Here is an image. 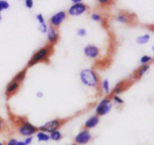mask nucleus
<instances>
[{"label": "nucleus", "instance_id": "obj_1", "mask_svg": "<svg viewBox=\"0 0 154 145\" xmlns=\"http://www.w3.org/2000/svg\"><path fill=\"white\" fill-rule=\"evenodd\" d=\"M80 78L81 82L87 87H96L99 82L97 74L90 69H83L80 73Z\"/></svg>", "mask_w": 154, "mask_h": 145}, {"label": "nucleus", "instance_id": "obj_2", "mask_svg": "<svg viewBox=\"0 0 154 145\" xmlns=\"http://www.w3.org/2000/svg\"><path fill=\"white\" fill-rule=\"evenodd\" d=\"M49 54L50 49L48 47H45V48H41V49L38 50V51L32 56V57L30 59L29 62V66H32V65L36 64V63H39V62L44 61L45 60H46L47 57L49 56Z\"/></svg>", "mask_w": 154, "mask_h": 145}, {"label": "nucleus", "instance_id": "obj_3", "mask_svg": "<svg viewBox=\"0 0 154 145\" xmlns=\"http://www.w3.org/2000/svg\"><path fill=\"white\" fill-rule=\"evenodd\" d=\"M113 104L111 102V99H104L98 104L97 107L96 108V114L99 116H104L108 114L111 111L112 108Z\"/></svg>", "mask_w": 154, "mask_h": 145}, {"label": "nucleus", "instance_id": "obj_4", "mask_svg": "<svg viewBox=\"0 0 154 145\" xmlns=\"http://www.w3.org/2000/svg\"><path fill=\"white\" fill-rule=\"evenodd\" d=\"M19 132L23 136H32L34 133L37 132V128L29 122H23V124L19 127Z\"/></svg>", "mask_w": 154, "mask_h": 145}, {"label": "nucleus", "instance_id": "obj_5", "mask_svg": "<svg viewBox=\"0 0 154 145\" xmlns=\"http://www.w3.org/2000/svg\"><path fill=\"white\" fill-rule=\"evenodd\" d=\"M91 139L92 135L87 129H84V130L81 131L75 138V144L81 145L87 144L88 142H90Z\"/></svg>", "mask_w": 154, "mask_h": 145}, {"label": "nucleus", "instance_id": "obj_6", "mask_svg": "<svg viewBox=\"0 0 154 145\" xmlns=\"http://www.w3.org/2000/svg\"><path fill=\"white\" fill-rule=\"evenodd\" d=\"M60 126V121L59 120H53L51 121L47 122L42 126H39V129L42 132H54V131L57 130Z\"/></svg>", "mask_w": 154, "mask_h": 145}, {"label": "nucleus", "instance_id": "obj_7", "mask_svg": "<svg viewBox=\"0 0 154 145\" xmlns=\"http://www.w3.org/2000/svg\"><path fill=\"white\" fill-rule=\"evenodd\" d=\"M87 9V6L84 3H77L71 6L70 8L69 9V14L71 16H80L86 12Z\"/></svg>", "mask_w": 154, "mask_h": 145}, {"label": "nucleus", "instance_id": "obj_8", "mask_svg": "<svg viewBox=\"0 0 154 145\" xmlns=\"http://www.w3.org/2000/svg\"><path fill=\"white\" fill-rule=\"evenodd\" d=\"M66 18V13L65 11H59L56 13L55 14L53 15L51 18V23L52 24V26L55 27L59 26L64 21Z\"/></svg>", "mask_w": 154, "mask_h": 145}, {"label": "nucleus", "instance_id": "obj_9", "mask_svg": "<svg viewBox=\"0 0 154 145\" xmlns=\"http://www.w3.org/2000/svg\"><path fill=\"white\" fill-rule=\"evenodd\" d=\"M84 55L89 58H96L99 55V49L93 45H88L84 49Z\"/></svg>", "mask_w": 154, "mask_h": 145}, {"label": "nucleus", "instance_id": "obj_10", "mask_svg": "<svg viewBox=\"0 0 154 145\" xmlns=\"http://www.w3.org/2000/svg\"><path fill=\"white\" fill-rule=\"evenodd\" d=\"M47 35H48V39L51 43L54 44L56 43L58 40V33H57V30L54 26H51L48 28V31H47Z\"/></svg>", "mask_w": 154, "mask_h": 145}, {"label": "nucleus", "instance_id": "obj_11", "mask_svg": "<svg viewBox=\"0 0 154 145\" xmlns=\"http://www.w3.org/2000/svg\"><path fill=\"white\" fill-rule=\"evenodd\" d=\"M99 123V118L98 116H92L91 117L88 119L87 121L85 122V126L87 129H93V128L96 127Z\"/></svg>", "mask_w": 154, "mask_h": 145}, {"label": "nucleus", "instance_id": "obj_12", "mask_svg": "<svg viewBox=\"0 0 154 145\" xmlns=\"http://www.w3.org/2000/svg\"><path fill=\"white\" fill-rule=\"evenodd\" d=\"M20 87V83L17 82L15 81H12L10 84L8 85L7 88H6V95L8 96H11V94H13L17 90V89Z\"/></svg>", "mask_w": 154, "mask_h": 145}, {"label": "nucleus", "instance_id": "obj_13", "mask_svg": "<svg viewBox=\"0 0 154 145\" xmlns=\"http://www.w3.org/2000/svg\"><path fill=\"white\" fill-rule=\"evenodd\" d=\"M150 35L149 34H144L143 35L138 36L136 39V42L138 45H144L150 41Z\"/></svg>", "mask_w": 154, "mask_h": 145}, {"label": "nucleus", "instance_id": "obj_14", "mask_svg": "<svg viewBox=\"0 0 154 145\" xmlns=\"http://www.w3.org/2000/svg\"><path fill=\"white\" fill-rule=\"evenodd\" d=\"M149 68H150V66H149V65H142V66L137 70L136 76L138 77V78H141V77L144 75V74L148 70Z\"/></svg>", "mask_w": 154, "mask_h": 145}, {"label": "nucleus", "instance_id": "obj_15", "mask_svg": "<svg viewBox=\"0 0 154 145\" xmlns=\"http://www.w3.org/2000/svg\"><path fill=\"white\" fill-rule=\"evenodd\" d=\"M37 138L38 141H48L50 140V135L46 132L40 131L37 133Z\"/></svg>", "mask_w": 154, "mask_h": 145}, {"label": "nucleus", "instance_id": "obj_16", "mask_svg": "<svg viewBox=\"0 0 154 145\" xmlns=\"http://www.w3.org/2000/svg\"><path fill=\"white\" fill-rule=\"evenodd\" d=\"M62 138H63V136H62V134L59 130H56V131H54V132H51V135H50V139L53 140V141H60V140L62 139Z\"/></svg>", "mask_w": 154, "mask_h": 145}, {"label": "nucleus", "instance_id": "obj_17", "mask_svg": "<svg viewBox=\"0 0 154 145\" xmlns=\"http://www.w3.org/2000/svg\"><path fill=\"white\" fill-rule=\"evenodd\" d=\"M26 73V69H23V70L21 71V72H20L19 73H18L17 75L15 76V78H14L13 81H17V82H18V83L21 82V81H23V79L25 78Z\"/></svg>", "mask_w": 154, "mask_h": 145}, {"label": "nucleus", "instance_id": "obj_18", "mask_svg": "<svg viewBox=\"0 0 154 145\" xmlns=\"http://www.w3.org/2000/svg\"><path fill=\"white\" fill-rule=\"evenodd\" d=\"M117 22H120V23H127L129 21V18L126 14H120L117 17Z\"/></svg>", "mask_w": 154, "mask_h": 145}, {"label": "nucleus", "instance_id": "obj_19", "mask_svg": "<svg viewBox=\"0 0 154 145\" xmlns=\"http://www.w3.org/2000/svg\"><path fill=\"white\" fill-rule=\"evenodd\" d=\"M102 89H103L104 92H105L106 94H108V93H110V84H109V81H108V80L107 79H105L103 81V82H102Z\"/></svg>", "mask_w": 154, "mask_h": 145}, {"label": "nucleus", "instance_id": "obj_20", "mask_svg": "<svg viewBox=\"0 0 154 145\" xmlns=\"http://www.w3.org/2000/svg\"><path fill=\"white\" fill-rule=\"evenodd\" d=\"M152 60H153V58H152L151 57L147 55H144L141 57V60H140V62H141V64L147 65V63H150V62L152 61Z\"/></svg>", "mask_w": 154, "mask_h": 145}, {"label": "nucleus", "instance_id": "obj_21", "mask_svg": "<svg viewBox=\"0 0 154 145\" xmlns=\"http://www.w3.org/2000/svg\"><path fill=\"white\" fill-rule=\"evenodd\" d=\"M10 6L9 3L7 1H4V0H0V13L2 11L6 10Z\"/></svg>", "mask_w": 154, "mask_h": 145}, {"label": "nucleus", "instance_id": "obj_22", "mask_svg": "<svg viewBox=\"0 0 154 145\" xmlns=\"http://www.w3.org/2000/svg\"><path fill=\"white\" fill-rule=\"evenodd\" d=\"M91 19L93 20L96 21V22H99V21L102 20V17H101L99 14L93 13L91 15Z\"/></svg>", "mask_w": 154, "mask_h": 145}, {"label": "nucleus", "instance_id": "obj_23", "mask_svg": "<svg viewBox=\"0 0 154 145\" xmlns=\"http://www.w3.org/2000/svg\"><path fill=\"white\" fill-rule=\"evenodd\" d=\"M123 87H122V86H120V84H117V85L116 86L115 88H114V93H115V94H117V95L120 94V93H121L122 92H123Z\"/></svg>", "mask_w": 154, "mask_h": 145}, {"label": "nucleus", "instance_id": "obj_24", "mask_svg": "<svg viewBox=\"0 0 154 145\" xmlns=\"http://www.w3.org/2000/svg\"><path fill=\"white\" fill-rule=\"evenodd\" d=\"M48 26H47V24L45 23H43V24H40V26H39L38 27V29L39 31L42 32V33H47V31H48Z\"/></svg>", "mask_w": 154, "mask_h": 145}, {"label": "nucleus", "instance_id": "obj_25", "mask_svg": "<svg viewBox=\"0 0 154 145\" xmlns=\"http://www.w3.org/2000/svg\"><path fill=\"white\" fill-rule=\"evenodd\" d=\"M77 34H78V35L81 36V37H84V36L87 35V31H86L85 29L81 28L78 30V32H77Z\"/></svg>", "mask_w": 154, "mask_h": 145}, {"label": "nucleus", "instance_id": "obj_26", "mask_svg": "<svg viewBox=\"0 0 154 145\" xmlns=\"http://www.w3.org/2000/svg\"><path fill=\"white\" fill-rule=\"evenodd\" d=\"M36 19L38 20V23L40 24L45 23V18H44L43 15H42V14H38L36 16Z\"/></svg>", "mask_w": 154, "mask_h": 145}, {"label": "nucleus", "instance_id": "obj_27", "mask_svg": "<svg viewBox=\"0 0 154 145\" xmlns=\"http://www.w3.org/2000/svg\"><path fill=\"white\" fill-rule=\"evenodd\" d=\"M33 1L32 0H26L25 1V5L26 7L28 8H32L33 6Z\"/></svg>", "mask_w": 154, "mask_h": 145}, {"label": "nucleus", "instance_id": "obj_28", "mask_svg": "<svg viewBox=\"0 0 154 145\" xmlns=\"http://www.w3.org/2000/svg\"><path fill=\"white\" fill-rule=\"evenodd\" d=\"M114 100L116 102H117V103H118V104H120V105H122V104L123 103V99H121V98L120 97V96H114Z\"/></svg>", "mask_w": 154, "mask_h": 145}, {"label": "nucleus", "instance_id": "obj_29", "mask_svg": "<svg viewBox=\"0 0 154 145\" xmlns=\"http://www.w3.org/2000/svg\"><path fill=\"white\" fill-rule=\"evenodd\" d=\"M32 136H29V137H27L25 139V141H24V142H25L26 145H29L30 144L32 143Z\"/></svg>", "mask_w": 154, "mask_h": 145}, {"label": "nucleus", "instance_id": "obj_30", "mask_svg": "<svg viewBox=\"0 0 154 145\" xmlns=\"http://www.w3.org/2000/svg\"><path fill=\"white\" fill-rule=\"evenodd\" d=\"M17 142V141L16 139H14V138H11V139H10L8 141L7 144L6 145H16Z\"/></svg>", "mask_w": 154, "mask_h": 145}, {"label": "nucleus", "instance_id": "obj_31", "mask_svg": "<svg viewBox=\"0 0 154 145\" xmlns=\"http://www.w3.org/2000/svg\"><path fill=\"white\" fill-rule=\"evenodd\" d=\"M36 96H37V97L38 98H42L44 96V94H43V93H42V92H41V91H39V92H37V93H36Z\"/></svg>", "mask_w": 154, "mask_h": 145}, {"label": "nucleus", "instance_id": "obj_32", "mask_svg": "<svg viewBox=\"0 0 154 145\" xmlns=\"http://www.w3.org/2000/svg\"><path fill=\"white\" fill-rule=\"evenodd\" d=\"M16 145H26V144H25V142H24V141H17V142Z\"/></svg>", "mask_w": 154, "mask_h": 145}, {"label": "nucleus", "instance_id": "obj_33", "mask_svg": "<svg viewBox=\"0 0 154 145\" xmlns=\"http://www.w3.org/2000/svg\"><path fill=\"white\" fill-rule=\"evenodd\" d=\"M72 2L74 3V4H77V3H80L81 2V0H72Z\"/></svg>", "mask_w": 154, "mask_h": 145}, {"label": "nucleus", "instance_id": "obj_34", "mask_svg": "<svg viewBox=\"0 0 154 145\" xmlns=\"http://www.w3.org/2000/svg\"><path fill=\"white\" fill-rule=\"evenodd\" d=\"M99 2L100 3H105V4H106V3H108V0H99Z\"/></svg>", "mask_w": 154, "mask_h": 145}, {"label": "nucleus", "instance_id": "obj_35", "mask_svg": "<svg viewBox=\"0 0 154 145\" xmlns=\"http://www.w3.org/2000/svg\"><path fill=\"white\" fill-rule=\"evenodd\" d=\"M1 128H2V121L0 120V129H1Z\"/></svg>", "mask_w": 154, "mask_h": 145}, {"label": "nucleus", "instance_id": "obj_36", "mask_svg": "<svg viewBox=\"0 0 154 145\" xmlns=\"http://www.w3.org/2000/svg\"><path fill=\"white\" fill-rule=\"evenodd\" d=\"M2 20V15H1V13H0V21Z\"/></svg>", "mask_w": 154, "mask_h": 145}, {"label": "nucleus", "instance_id": "obj_37", "mask_svg": "<svg viewBox=\"0 0 154 145\" xmlns=\"http://www.w3.org/2000/svg\"><path fill=\"white\" fill-rule=\"evenodd\" d=\"M70 145H77V144H75V143H73V144H70Z\"/></svg>", "mask_w": 154, "mask_h": 145}, {"label": "nucleus", "instance_id": "obj_38", "mask_svg": "<svg viewBox=\"0 0 154 145\" xmlns=\"http://www.w3.org/2000/svg\"><path fill=\"white\" fill-rule=\"evenodd\" d=\"M0 145H4V144H3V143H2V142H0Z\"/></svg>", "mask_w": 154, "mask_h": 145}]
</instances>
